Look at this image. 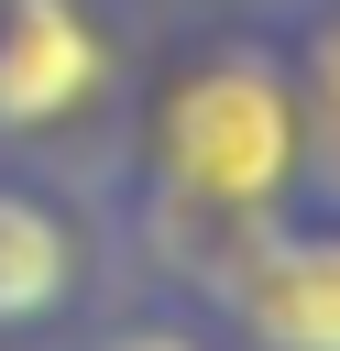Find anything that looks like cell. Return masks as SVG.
Wrapping results in <instances>:
<instances>
[{
	"instance_id": "obj_5",
	"label": "cell",
	"mask_w": 340,
	"mask_h": 351,
	"mask_svg": "<svg viewBox=\"0 0 340 351\" xmlns=\"http://www.w3.org/2000/svg\"><path fill=\"white\" fill-rule=\"evenodd\" d=\"M296 132H307L296 186L340 219V22H318V33H307V66H296Z\"/></svg>"
},
{
	"instance_id": "obj_1",
	"label": "cell",
	"mask_w": 340,
	"mask_h": 351,
	"mask_svg": "<svg viewBox=\"0 0 340 351\" xmlns=\"http://www.w3.org/2000/svg\"><path fill=\"white\" fill-rule=\"evenodd\" d=\"M296 154H307V132H296V66H274L252 44L186 66L165 88V110H154V197H165V219H197L208 252H230L241 230L285 219Z\"/></svg>"
},
{
	"instance_id": "obj_2",
	"label": "cell",
	"mask_w": 340,
	"mask_h": 351,
	"mask_svg": "<svg viewBox=\"0 0 340 351\" xmlns=\"http://www.w3.org/2000/svg\"><path fill=\"white\" fill-rule=\"evenodd\" d=\"M208 296L252 351H340V219H263L208 252Z\"/></svg>"
},
{
	"instance_id": "obj_3",
	"label": "cell",
	"mask_w": 340,
	"mask_h": 351,
	"mask_svg": "<svg viewBox=\"0 0 340 351\" xmlns=\"http://www.w3.org/2000/svg\"><path fill=\"white\" fill-rule=\"evenodd\" d=\"M110 88V44L88 0H0V143H44L88 121Z\"/></svg>"
},
{
	"instance_id": "obj_6",
	"label": "cell",
	"mask_w": 340,
	"mask_h": 351,
	"mask_svg": "<svg viewBox=\"0 0 340 351\" xmlns=\"http://www.w3.org/2000/svg\"><path fill=\"white\" fill-rule=\"evenodd\" d=\"M88 351H208V340H197L186 318H110Z\"/></svg>"
},
{
	"instance_id": "obj_4",
	"label": "cell",
	"mask_w": 340,
	"mask_h": 351,
	"mask_svg": "<svg viewBox=\"0 0 340 351\" xmlns=\"http://www.w3.org/2000/svg\"><path fill=\"white\" fill-rule=\"evenodd\" d=\"M88 285V252H77V219L33 186H0V340H33L77 307Z\"/></svg>"
}]
</instances>
